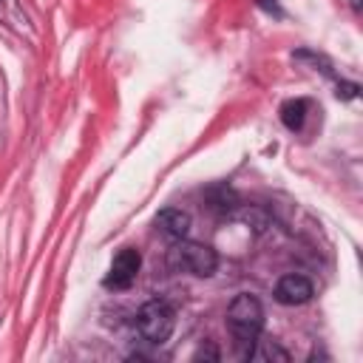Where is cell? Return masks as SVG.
Listing matches in <instances>:
<instances>
[{"label": "cell", "instance_id": "obj_2", "mask_svg": "<svg viewBox=\"0 0 363 363\" xmlns=\"http://www.w3.org/2000/svg\"><path fill=\"white\" fill-rule=\"evenodd\" d=\"M170 267L173 269H182V272H190V275H199V278H207V275L216 272L218 255L207 244L179 238L173 244V250H170Z\"/></svg>", "mask_w": 363, "mask_h": 363}, {"label": "cell", "instance_id": "obj_3", "mask_svg": "<svg viewBox=\"0 0 363 363\" xmlns=\"http://www.w3.org/2000/svg\"><path fill=\"white\" fill-rule=\"evenodd\" d=\"M136 326L142 332L145 340L150 343H164L170 335H173V326H176V315L173 309L164 303V301H147L139 315H136Z\"/></svg>", "mask_w": 363, "mask_h": 363}, {"label": "cell", "instance_id": "obj_1", "mask_svg": "<svg viewBox=\"0 0 363 363\" xmlns=\"http://www.w3.org/2000/svg\"><path fill=\"white\" fill-rule=\"evenodd\" d=\"M227 326L235 337V343L244 349L247 357H252V349L258 343V335L264 329V309L258 298L252 295H235L227 306Z\"/></svg>", "mask_w": 363, "mask_h": 363}, {"label": "cell", "instance_id": "obj_7", "mask_svg": "<svg viewBox=\"0 0 363 363\" xmlns=\"http://www.w3.org/2000/svg\"><path fill=\"white\" fill-rule=\"evenodd\" d=\"M306 119V102L303 99H289L281 105V122L289 128V130H298Z\"/></svg>", "mask_w": 363, "mask_h": 363}, {"label": "cell", "instance_id": "obj_5", "mask_svg": "<svg viewBox=\"0 0 363 363\" xmlns=\"http://www.w3.org/2000/svg\"><path fill=\"white\" fill-rule=\"evenodd\" d=\"M309 298H312V284L303 275H295V272L292 275H284L278 281V286H275V301L284 303V306H301Z\"/></svg>", "mask_w": 363, "mask_h": 363}, {"label": "cell", "instance_id": "obj_10", "mask_svg": "<svg viewBox=\"0 0 363 363\" xmlns=\"http://www.w3.org/2000/svg\"><path fill=\"white\" fill-rule=\"evenodd\" d=\"M258 6L267 9V11H275L278 9V0H258Z\"/></svg>", "mask_w": 363, "mask_h": 363}, {"label": "cell", "instance_id": "obj_11", "mask_svg": "<svg viewBox=\"0 0 363 363\" xmlns=\"http://www.w3.org/2000/svg\"><path fill=\"white\" fill-rule=\"evenodd\" d=\"M352 6H354V9H360V0H352Z\"/></svg>", "mask_w": 363, "mask_h": 363}, {"label": "cell", "instance_id": "obj_6", "mask_svg": "<svg viewBox=\"0 0 363 363\" xmlns=\"http://www.w3.org/2000/svg\"><path fill=\"white\" fill-rule=\"evenodd\" d=\"M156 230H159L162 235H167L170 241H179V238H184L187 230H190V216H187L184 210L167 207V210H162V213L156 216Z\"/></svg>", "mask_w": 363, "mask_h": 363}, {"label": "cell", "instance_id": "obj_9", "mask_svg": "<svg viewBox=\"0 0 363 363\" xmlns=\"http://www.w3.org/2000/svg\"><path fill=\"white\" fill-rule=\"evenodd\" d=\"M337 96H340V99L357 96V85H354V82H340V85H337Z\"/></svg>", "mask_w": 363, "mask_h": 363}, {"label": "cell", "instance_id": "obj_4", "mask_svg": "<svg viewBox=\"0 0 363 363\" xmlns=\"http://www.w3.org/2000/svg\"><path fill=\"white\" fill-rule=\"evenodd\" d=\"M139 267H142V255H139L133 247L119 250V252L113 255V261H111L108 275H105V286H111V289H128V286L136 281Z\"/></svg>", "mask_w": 363, "mask_h": 363}, {"label": "cell", "instance_id": "obj_8", "mask_svg": "<svg viewBox=\"0 0 363 363\" xmlns=\"http://www.w3.org/2000/svg\"><path fill=\"white\" fill-rule=\"evenodd\" d=\"M258 357H278V360H284V363L289 360V354H286L284 349H278L275 343H264V349L258 352Z\"/></svg>", "mask_w": 363, "mask_h": 363}]
</instances>
